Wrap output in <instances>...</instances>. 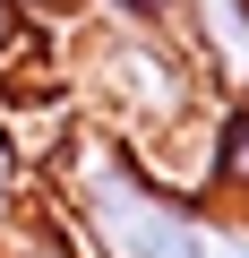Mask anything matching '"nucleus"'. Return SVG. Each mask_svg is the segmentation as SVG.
Wrapping results in <instances>:
<instances>
[{
    "label": "nucleus",
    "instance_id": "obj_1",
    "mask_svg": "<svg viewBox=\"0 0 249 258\" xmlns=\"http://www.w3.org/2000/svg\"><path fill=\"white\" fill-rule=\"evenodd\" d=\"M52 232L77 258H223L232 224L155 155L112 138L103 120L69 129L52 155Z\"/></svg>",
    "mask_w": 249,
    "mask_h": 258
},
{
    "label": "nucleus",
    "instance_id": "obj_2",
    "mask_svg": "<svg viewBox=\"0 0 249 258\" xmlns=\"http://www.w3.org/2000/svg\"><path fill=\"white\" fill-rule=\"evenodd\" d=\"M86 95H95V120L112 138H129L138 155H189L198 147V120H206V69L181 35H129V26H103V43L86 52ZM172 172V164H163Z\"/></svg>",
    "mask_w": 249,
    "mask_h": 258
},
{
    "label": "nucleus",
    "instance_id": "obj_3",
    "mask_svg": "<svg viewBox=\"0 0 249 258\" xmlns=\"http://www.w3.org/2000/svg\"><path fill=\"white\" fill-rule=\"evenodd\" d=\"M181 181H189L223 224H249V86H223V95L206 103Z\"/></svg>",
    "mask_w": 249,
    "mask_h": 258
},
{
    "label": "nucleus",
    "instance_id": "obj_4",
    "mask_svg": "<svg viewBox=\"0 0 249 258\" xmlns=\"http://www.w3.org/2000/svg\"><path fill=\"white\" fill-rule=\"evenodd\" d=\"M103 26H129V35H181L198 18V0H95Z\"/></svg>",
    "mask_w": 249,
    "mask_h": 258
},
{
    "label": "nucleus",
    "instance_id": "obj_5",
    "mask_svg": "<svg viewBox=\"0 0 249 258\" xmlns=\"http://www.w3.org/2000/svg\"><path fill=\"white\" fill-rule=\"evenodd\" d=\"M0 9H9L26 35H69V26L95 9V0H0Z\"/></svg>",
    "mask_w": 249,
    "mask_h": 258
},
{
    "label": "nucleus",
    "instance_id": "obj_6",
    "mask_svg": "<svg viewBox=\"0 0 249 258\" xmlns=\"http://www.w3.org/2000/svg\"><path fill=\"white\" fill-rule=\"evenodd\" d=\"M18 164H26V155H18V129H9V103H0V207L18 198Z\"/></svg>",
    "mask_w": 249,
    "mask_h": 258
},
{
    "label": "nucleus",
    "instance_id": "obj_7",
    "mask_svg": "<svg viewBox=\"0 0 249 258\" xmlns=\"http://www.w3.org/2000/svg\"><path fill=\"white\" fill-rule=\"evenodd\" d=\"M18 43H26V26H18L9 9H0V69H9V60H18Z\"/></svg>",
    "mask_w": 249,
    "mask_h": 258
},
{
    "label": "nucleus",
    "instance_id": "obj_8",
    "mask_svg": "<svg viewBox=\"0 0 249 258\" xmlns=\"http://www.w3.org/2000/svg\"><path fill=\"white\" fill-rule=\"evenodd\" d=\"M26 258H77V249H69V241H60V232H52V241H35V249H26Z\"/></svg>",
    "mask_w": 249,
    "mask_h": 258
}]
</instances>
